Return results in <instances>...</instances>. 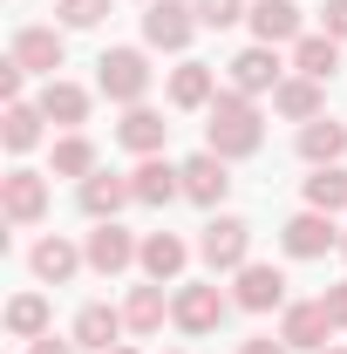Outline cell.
Instances as JSON below:
<instances>
[{"label": "cell", "mask_w": 347, "mask_h": 354, "mask_svg": "<svg viewBox=\"0 0 347 354\" xmlns=\"http://www.w3.org/2000/svg\"><path fill=\"white\" fill-rule=\"evenodd\" d=\"M265 143V123H259V109H252V95H238V88H225L212 102V123H205V150L212 157H252Z\"/></svg>", "instance_id": "1"}, {"label": "cell", "mask_w": 347, "mask_h": 354, "mask_svg": "<svg viewBox=\"0 0 347 354\" xmlns=\"http://www.w3.org/2000/svg\"><path fill=\"white\" fill-rule=\"evenodd\" d=\"M95 88H102L109 102L136 109V102L150 95V62H143V48H102V55H95Z\"/></svg>", "instance_id": "2"}, {"label": "cell", "mask_w": 347, "mask_h": 354, "mask_svg": "<svg viewBox=\"0 0 347 354\" xmlns=\"http://www.w3.org/2000/svg\"><path fill=\"white\" fill-rule=\"evenodd\" d=\"M198 259L212 266V272H238V266H252V225H245V218H212V225H205V239H198Z\"/></svg>", "instance_id": "3"}, {"label": "cell", "mask_w": 347, "mask_h": 354, "mask_svg": "<svg viewBox=\"0 0 347 354\" xmlns=\"http://www.w3.org/2000/svg\"><path fill=\"white\" fill-rule=\"evenodd\" d=\"M198 28H205V21H198V7H184V0H150V14H143V41L164 48V55H184Z\"/></svg>", "instance_id": "4"}, {"label": "cell", "mask_w": 347, "mask_h": 354, "mask_svg": "<svg viewBox=\"0 0 347 354\" xmlns=\"http://www.w3.org/2000/svg\"><path fill=\"white\" fill-rule=\"evenodd\" d=\"M0 212H7V225H41L48 218V177L14 164L0 177Z\"/></svg>", "instance_id": "5"}, {"label": "cell", "mask_w": 347, "mask_h": 354, "mask_svg": "<svg viewBox=\"0 0 347 354\" xmlns=\"http://www.w3.org/2000/svg\"><path fill=\"white\" fill-rule=\"evenodd\" d=\"M232 300H238L245 313H272V307H286V272H279V266H265V259L238 266V286H232Z\"/></svg>", "instance_id": "6"}, {"label": "cell", "mask_w": 347, "mask_h": 354, "mask_svg": "<svg viewBox=\"0 0 347 354\" xmlns=\"http://www.w3.org/2000/svg\"><path fill=\"white\" fill-rule=\"evenodd\" d=\"M225 307H232V300H225L218 286H205V279H198V286H177V300H171V320L184 327V334H212L218 320H225Z\"/></svg>", "instance_id": "7"}, {"label": "cell", "mask_w": 347, "mask_h": 354, "mask_svg": "<svg viewBox=\"0 0 347 354\" xmlns=\"http://www.w3.org/2000/svg\"><path fill=\"white\" fill-rule=\"evenodd\" d=\"M279 245H286L293 259H320L327 245H341V225H334V212H300V218H286Z\"/></svg>", "instance_id": "8"}, {"label": "cell", "mask_w": 347, "mask_h": 354, "mask_svg": "<svg viewBox=\"0 0 347 354\" xmlns=\"http://www.w3.org/2000/svg\"><path fill=\"white\" fill-rule=\"evenodd\" d=\"M252 35H259L265 48H279V41H300L306 35V7H293V0H252Z\"/></svg>", "instance_id": "9"}, {"label": "cell", "mask_w": 347, "mask_h": 354, "mask_svg": "<svg viewBox=\"0 0 347 354\" xmlns=\"http://www.w3.org/2000/svg\"><path fill=\"white\" fill-rule=\"evenodd\" d=\"M88 266H95V272H102V279H109V272H123V266H136V252H143V245H136L130 232H123V225L116 218H102L95 225V232H88Z\"/></svg>", "instance_id": "10"}, {"label": "cell", "mask_w": 347, "mask_h": 354, "mask_svg": "<svg viewBox=\"0 0 347 354\" xmlns=\"http://www.w3.org/2000/svg\"><path fill=\"white\" fill-rule=\"evenodd\" d=\"M279 82H286V75H279V55L265 41L232 55V88H238V95H265V88H279Z\"/></svg>", "instance_id": "11"}, {"label": "cell", "mask_w": 347, "mask_h": 354, "mask_svg": "<svg viewBox=\"0 0 347 354\" xmlns=\"http://www.w3.org/2000/svg\"><path fill=\"white\" fill-rule=\"evenodd\" d=\"M123 205H136V184H130V177H116V171L82 177V212H88L95 225H102V218H116Z\"/></svg>", "instance_id": "12"}, {"label": "cell", "mask_w": 347, "mask_h": 354, "mask_svg": "<svg viewBox=\"0 0 347 354\" xmlns=\"http://www.w3.org/2000/svg\"><path fill=\"white\" fill-rule=\"evenodd\" d=\"M327 334H334V320H327L320 300H293L286 320H279V341L286 348H327Z\"/></svg>", "instance_id": "13"}, {"label": "cell", "mask_w": 347, "mask_h": 354, "mask_svg": "<svg viewBox=\"0 0 347 354\" xmlns=\"http://www.w3.org/2000/svg\"><path fill=\"white\" fill-rule=\"evenodd\" d=\"M136 184V205H171V198H184V164H164V157H143L130 171Z\"/></svg>", "instance_id": "14"}, {"label": "cell", "mask_w": 347, "mask_h": 354, "mask_svg": "<svg viewBox=\"0 0 347 354\" xmlns=\"http://www.w3.org/2000/svg\"><path fill=\"white\" fill-rule=\"evenodd\" d=\"M62 55H68V41H62L55 28H21V35H14V62H21L28 75H55Z\"/></svg>", "instance_id": "15"}, {"label": "cell", "mask_w": 347, "mask_h": 354, "mask_svg": "<svg viewBox=\"0 0 347 354\" xmlns=\"http://www.w3.org/2000/svg\"><path fill=\"white\" fill-rule=\"evenodd\" d=\"M28 266H35V279H41V286H62V279H75V266H88V252H75L62 232H48L41 245L28 252Z\"/></svg>", "instance_id": "16"}, {"label": "cell", "mask_w": 347, "mask_h": 354, "mask_svg": "<svg viewBox=\"0 0 347 354\" xmlns=\"http://www.w3.org/2000/svg\"><path fill=\"white\" fill-rule=\"evenodd\" d=\"M225 191H232V177H225V157L198 150V157L184 164V198H191V205H225Z\"/></svg>", "instance_id": "17"}, {"label": "cell", "mask_w": 347, "mask_h": 354, "mask_svg": "<svg viewBox=\"0 0 347 354\" xmlns=\"http://www.w3.org/2000/svg\"><path fill=\"white\" fill-rule=\"evenodd\" d=\"M123 327H130V320H123L116 307H102V300H88V307L75 313V348H95V354H109V348H123V341H116Z\"/></svg>", "instance_id": "18"}, {"label": "cell", "mask_w": 347, "mask_h": 354, "mask_svg": "<svg viewBox=\"0 0 347 354\" xmlns=\"http://www.w3.org/2000/svg\"><path fill=\"white\" fill-rule=\"evenodd\" d=\"M164 136H171V123H164L157 109H143V102L123 109V123H116V143L136 150V157H157V150H164Z\"/></svg>", "instance_id": "19"}, {"label": "cell", "mask_w": 347, "mask_h": 354, "mask_svg": "<svg viewBox=\"0 0 347 354\" xmlns=\"http://www.w3.org/2000/svg\"><path fill=\"white\" fill-rule=\"evenodd\" d=\"M218 102V68L212 62H184L171 75V109H212Z\"/></svg>", "instance_id": "20"}, {"label": "cell", "mask_w": 347, "mask_h": 354, "mask_svg": "<svg viewBox=\"0 0 347 354\" xmlns=\"http://www.w3.org/2000/svg\"><path fill=\"white\" fill-rule=\"evenodd\" d=\"M327 82H313V75H293V82L272 88V109L279 116H293V123H313V116H327V95H320Z\"/></svg>", "instance_id": "21"}, {"label": "cell", "mask_w": 347, "mask_h": 354, "mask_svg": "<svg viewBox=\"0 0 347 354\" xmlns=\"http://www.w3.org/2000/svg\"><path fill=\"white\" fill-rule=\"evenodd\" d=\"M184 259H191V245H184L177 232H150V239H143V252H136V266H143L157 286H164V279H177V272H184Z\"/></svg>", "instance_id": "22"}, {"label": "cell", "mask_w": 347, "mask_h": 354, "mask_svg": "<svg viewBox=\"0 0 347 354\" xmlns=\"http://www.w3.org/2000/svg\"><path fill=\"white\" fill-rule=\"evenodd\" d=\"M41 116H48V123H62V130H75V123L88 116V88L62 82V75H48V88H41Z\"/></svg>", "instance_id": "23"}, {"label": "cell", "mask_w": 347, "mask_h": 354, "mask_svg": "<svg viewBox=\"0 0 347 354\" xmlns=\"http://www.w3.org/2000/svg\"><path fill=\"white\" fill-rule=\"evenodd\" d=\"M341 150H347V130L334 123V116L300 123V157H306V164H341Z\"/></svg>", "instance_id": "24"}, {"label": "cell", "mask_w": 347, "mask_h": 354, "mask_svg": "<svg viewBox=\"0 0 347 354\" xmlns=\"http://www.w3.org/2000/svg\"><path fill=\"white\" fill-rule=\"evenodd\" d=\"M293 68L313 75V82H327V75L341 68V41H334V35H300V41H293Z\"/></svg>", "instance_id": "25"}, {"label": "cell", "mask_w": 347, "mask_h": 354, "mask_svg": "<svg viewBox=\"0 0 347 354\" xmlns=\"http://www.w3.org/2000/svg\"><path fill=\"white\" fill-rule=\"evenodd\" d=\"M41 102H7V123H0V136H7V150L14 157H28L35 143H41Z\"/></svg>", "instance_id": "26"}, {"label": "cell", "mask_w": 347, "mask_h": 354, "mask_svg": "<svg viewBox=\"0 0 347 354\" xmlns=\"http://www.w3.org/2000/svg\"><path fill=\"white\" fill-rule=\"evenodd\" d=\"M164 313H171V300H164V286H157V279H150V286H136L130 300H123L130 334H157V327H164Z\"/></svg>", "instance_id": "27"}, {"label": "cell", "mask_w": 347, "mask_h": 354, "mask_svg": "<svg viewBox=\"0 0 347 354\" xmlns=\"http://www.w3.org/2000/svg\"><path fill=\"white\" fill-rule=\"evenodd\" d=\"M347 205V171L341 164H313L306 177V212H341Z\"/></svg>", "instance_id": "28"}, {"label": "cell", "mask_w": 347, "mask_h": 354, "mask_svg": "<svg viewBox=\"0 0 347 354\" xmlns=\"http://www.w3.org/2000/svg\"><path fill=\"white\" fill-rule=\"evenodd\" d=\"M7 334H14V341H41L48 334V300L41 293H14V300H7Z\"/></svg>", "instance_id": "29"}, {"label": "cell", "mask_w": 347, "mask_h": 354, "mask_svg": "<svg viewBox=\"0 0 347 354\" xmlns=\"http://www.w3.org/2000/svg\"><path fill=\"white\" fill-rule=\"evenodd\" d=\"M55 177H95V143L82 130H68L55 143Z\"/></svg>", "instance_id": "30"}, {"label": "cell", "mask_w": 347, "mask_h": 354, "mask_svg": "<svg viewBox=\"0 0 347 354\" xmlns=\"http://www.w3.org/2000/svg\"><path fill=\"white\" fill-rule=\"evenodd\" d=\"M191 7H198V21H205V28H232V21H245V14H252L245 0H191Z\"/></svg>", "instance_id": "31"}, {"label": "cell", "mask_w": 347, "mask_h": 354, "mask_svg": "<svg viewBox=\"0 0 347 354\" xmlns=\"http://www.w3.org/2000/svg\"><path fill=\"white\" fill-rule=\"evenodd\" d=\"M55 14H62V28H95V21L109 14V0H62Z\"/></svg>", "instance_id": "32"}, {"label": "cell", "mask_w": 347, "mask_h": 354, "mask_svg": "<svg viewBox=\"0 0 347 354\" xmlns=\"http://www.w3.org/2000/svg\"><path fill=\"white\" fill-rule=\"evenodd\" d=\"M320 35L347 41V0H327V7H320Z\"/></svg>", "instance_id": "33"}, {"label": "cell", "mask_w": 347, "mask_h": 354, "mask_svg": "<svg viewBox=\"0 0 347 354\" xmlns=\"http://www.w3.org/2000/svg\"><path fill=\"white\" fill-rule=\"evenodd\" d=\"M320 307H327V320H334V327H347V279H341V286H327V293H320Z\"/></svg>", "instance_id": "34"}, {"label": "cell", "mask_w": 347, "mask_h": 354, "mask_svg": "<svg viewBox=\"0 0 347 354\" xmlns=\"http://www.w3.org/2000/svg\"><path fill=\"white\" fill-rule=\"evenodd\" d=\"M28 354H75V341H55V334H41V341H28Z\"/></svg>", "instance_id": "35"}, {"label": "cell", "mask_w": 347, "mask_h": 354, "mask_svg": "<svg viewBox=\"0 0 347 354\" xmlns=\"http://www.w3.org/2000/svg\"><path fill=\"white\" fill-rule=\"evenodd\" d=\"M238 354H293V348H286V341H265V334H252V341H245Z\"/></svg>", "instance_id": "36"}, {"label": "cell", "mask_w": 347, "mask_h": 354, "mask_svg": "<svg viewBox=\"0 0 347 354\" xmlns=\"http://www.w3.org/2000/svg\"><path fill=\"white\" fill-rule=\"evenodd\" d=\"M341 259H347V232H341Z\"/></svg>", "instance_id": "37"}, {"label": "cell", "mask_w": 347, "mask_h": 354, "mask_svg": "<svg viewBox=\"0 0 347 354\" xmlns=\"http://www.w3.org/2000/svg\"><path fill=\"white\" fill-rule=\"evenodd\" d=\"M109 354H136V348H109Z\"/></svg>", "instance_id": "38"}, {"label": "cell", "mask_w": 347, "mask_h": 354, "mask_svg": "<svg viewBox=\"0 0 347 354\" xmlns=\"http://www.w3.org/2000/svg\"><path fill=\"white\" fill-rule=\"evenodd\" d=\"M327 354H347V348H327Z\"/></svg>", "instance_id": "39"}]
</instances>
